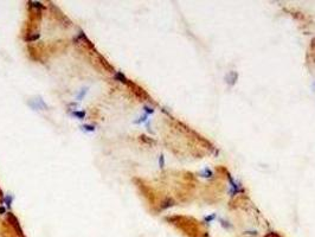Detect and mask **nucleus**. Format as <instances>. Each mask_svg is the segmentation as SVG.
I'll return each mask as SVG.
<instances>
[{
  "label": "nucleus",
  "mask_w": 315,
  "mask_h": 237,
  "mask_svg": "<svg viewBox=\"0 0 315 237\" xmlns=\"http://www.w3.org/2000/svg\"><path fill=\"white\" fill-rule=\"evenodd\" d=\"M115 78H116V79H118L120 82H123V83H128V79L126 78V77H124V76H123V75H122L121 72H117V74H116V75H115Z\"/></svg>",
  "instance_id": "obj_4"
},
{
  "label": "nucleus",
  "mask_w": 315,
  "mask_h": 237,
  "mask_svg": "<svg viewBox=\"0 0 315 237\" xmlns=\"http://www.w3.org/2000/svg\"><path fill=\"white\" fill-rule=\"evenodd\" d=\"M237 78H238V75H237V72H236V71H230V72L226 75L225 81H226V83H228L229 85H233V84L236 83Z\"/></svg>",
  "instance_id": "obj_1"
},
{
  "label": "nucleus",
  "mask_w": 315,
  "mask_h": 237,
  "mask_svg": "<svg viewBox=\"0 0 315 237\" xmlns=\"http://www.w3.org/2000/svg\"><path fill=\"white\" fill-rule=\"evenodd\" d=\"M160 167H164V157H160Z\"/></svg>",
  "instance_id": "obj_8"
},
{
  "label": "nucleus",
  "mask_w": 315,
  "mask_h": 237,
  "mask_svg": "<svg viewBox=\"0 0 315 237\" xmlns=\"http://www.w3.org/2000/svg\"><path fill=\"white\" fill-rule=\"evenodd\" d=\"M145 109H146V111H147L148 114H152V113L154 111L153 109H152V108H149V107H145Z\"/></svg>",
  "instance_id": "obj_7"
},
{
  "label": "nucleus",
  "mask_w": 315,
  "mask_h": 237,
  "mask_svg": "<svg viewBox=\"0 0 315 237\" xmlns=\"http://www.w3.org/2000/svg\"><path fill=\"white\" fill-rule=\"evenodd\" d=\"M200 175L204 177V178H211V177L213 175V172H212L210 168H205V170H203V171L200 172Z\"/></svg>",
  "instance_id": "obj_3"
},
{
  "label": "nucleus",
  "mask_w": 315,
  "mask_h": 237,
  "mask_svg": "<svg viewBox=\"0 0 315 237\" xmlns=\"http://www.w3.org/2000/svg\"><path fill=\"white\" fill-rule=\"evenodd\" d=\"M314 87H315V84H314Z\"/></svg>",
  "instance_id": "obj_9"
},
{
  "label": "nucleus",
  "mask_w": 315,
  "mask_h": 237,
  "mask_svg": "<svg viewBox=\"0 0 315 237\" xmlns=\"http://www.w3.org/2000/svg\"><path fill=\"white\" fill-rule=\"evenodd\" d=\"M228 179H229V181H230V185H231V190H230V194L231 196H235L236 193H238L239 192V187H238V185H237V183L232 179L231 174H228Z\"/></svg>",
  "instance_id": "obj_2"
},
{
  "label": "nucleus",
  "mask_w": 315,
  "mask_h": 237,
  "mask_svg": "<svg viewBox=\"0 0 315 237\" xmlns=\"http://www.w3.org/2000/svg\"><path fill=\"white\" fill-rule=\"evenodd\" d=\"M215 218H216V213H212V215H210V216H206L204 219H205V222H206V223H210V222L213 221Z\"/></svg>",
  "instance_id": "obj_5"
},
{
  "label": "nucleus",
  "mask_w": 315,
  "mask_h": 237,
  "mask_svg": "<svg viewBox=\"0 0 315 237\" xmlns=\"http://www.w3.org/2000/svg\"><path fill=\"white\" fill-rule=\"evenodd\" d=\"M220 223H222V225H223V226H224V228H230V226H231V225H230V224H226V223H228V222H226V221H224V219H220Z\"/></svg>",
  "instance_id": "obj_6"
}]
</instances>
